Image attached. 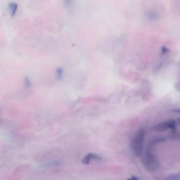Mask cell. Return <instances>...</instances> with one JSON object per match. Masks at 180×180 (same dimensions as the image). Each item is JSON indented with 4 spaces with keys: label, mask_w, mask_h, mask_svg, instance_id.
<instances>
[{
    "label": "cell",
    "mask_w": 180,
    "mask_h": 180,
    "mask_svg": "<svg viewBox=\"0 0 180 180\" xmlns=\"http://www.w3.org/2000/svg\"><path fill=\"white\" fill-rule=\"evenodd\" d=\"M145 132L143 128H140L136 132L131 141V151L135 157H140L143 151Z\"/></svg>",
    "instance_id": "obj_1"
},
{
    "label": "cell",
    "mask_w": 180,
    "mask_h": 180,
    "mask_svg": "<svg viewBox=\"0 0 180 180\" xmlns=\"http://www.w3.org/2000/svg\"><path fill=\"white\" fill-rule=\"evenodd\" d=\"M152 146L148 144L142 159V163L145 169L150 173L157 171L159 167L158 161L152 152Z\"/></svg>",
    "instance_id": "obj_2"
},
{
    "label": "cell",
    "mask_w": 180,
    "mask_h": 180,
    "mask_svg": "<svg viewBox=\"0 0 180 180\" xmlns=\"http://www.w3.org/2000/svg\"><path fill=\"white\" fill-rule=\"evenodd\" d=\"M175 120L170 119L155 125L151 128V131L158 132H165L169 129H175L176 126Z\"/></svg>",
    "instance_id": "obj_3"
},
{
    "label": "cell",
    "mask_w": 180,
    "mask_h": 180,
    "mask_svg": "<svg viewBox=\"0 0 180 180\" xmlns=\"http://www.w3.org/2000/svg\"><path fill=\"white\" fill-rule=\"evenodd\" d=\"M102 158L96 154L93 153H88L84 158L82 160L83 163L85 165H88L90 164L91 160H102Z\"/></svg>",
    "instance_id": "obj_4"
},
{
    "label": "cell",
    "mask_w": 180,
    "mask_h": 180,
    "mask_svg": "<svg viewBox=\"0 0 180 180\" xmlns=\"http://www.w3.org/2000/svg\"><path fill=\"white\" fill-rule=\"evenodd\" d=\"M146 16L150 20H154L157 19L158 17L157 12L154 11H149L146 13Z\"/></svg>",
    "instance_id": "obj_5"
},
{
    "label": "cell",
    "mask_w": 180,
    "mask_h": 180,
    "mask_svg": "<svg viewBox=\"0 0 180 180\" xmlns=\"http://www.w3.org/2000/svg\"><path fill=\"white\" fill-rule=\"evenodd\" d=\"M9 7L10 8L11 15L13 16L16 13L18 8V5L15 3H11L9 4Z\"/></svg>",
    "instance_id": "obj_6"
},
{
    "label": "cell",
    "mask_w": 180,
    "mask_h": 180,
    "mask_svg": "<svg viewBox=\"0 0 180 180\" xmlns=\"http://www.w3.org/2000/svg\"><path fill=\"white\" fill-rule=\"evenodd\" d=\"M167 139L164 138H159L153 139L150 142L149 144L153 146L158 143L165 142Z\"/></svg>",
    "instance_id": "obj_7"
},
{
    "label": "cell",
    "mask_w": 180,
    "mask_h": 180,
    "mask_svg": "<svg viewBox=\"0 0 180 180\" xmlns=\"http://www.w3.org/2000/svg\"><path fill=\"white\" fill-rule=\"evenodd\" d=\"M167 179L169 180H177L180 179V172L172 174L167 177Z\"/></svg>",
    "instance_id": "obj_8"
},
{
    "label": "cell",
    "mask_w": 180,
    "mask_h": 180,
    "mask_svg": "<svg viewBox=\"0 0 180 180\" xmlns=\"http://www.w3.org/2000/svg\"><path fill=\"white\" fill-rule=\"evenodd\" d=\"M169 137L172 140H180V132H176V131L173 130Z\"/></svg>",
    "instance_id": "obj_9"
},
{
    "label": "cell",
    "mask_w": 180,
    "mask_h": 180,
    "mask_svg": "<svg viewBox=\"0 0 180 180\" xmlns=\"http://www.w3.org/2000/svg\"><path fill=\"white\" fill-rule=\"evenodd\" d=\"M142 93V92L141 90H137L135 91V92H134V95H136V96H139V95L141 94Z\"/></svg>",
    "instance_id": "obj_10"
},
{
    "label": "cell",
    "mask_w": 180,
    "mask_h": 180,
    "mask_svg": "<svg viewBox=\"0 0 180 180\" xmlns=\"http://www.w3.org/2000/svg\"><path fill=\"white\" fill-rule=\"evenodd\" d=\"M71 0H64V3L65 6L69 5L71 3Z\"/></svg>",
    "instance_id": "obj_11"
},
{
    "label": "cell",
    "mask_w": 180,
    "mask_h": 180,
    "mask_svg": "<svg viewBox=\"0 0 180 180\" xmlns=\"http://www.w3.org/2000/svg\"><path fill=\"white\" fill-rule=\"evenodd\" d=\"M175 123H176V126L180 125V117L177 118L176 120H175Z\"/></svg>",
    "instance_id": "obj_12"
},
{
    "label": "cell",
    "mask_w": 180,
    "mask_h": 180,
    "mask_svg": "<svg viewBox=\"0 0 180 180\" xmlns=\"http://www.w3.org/2000/svg\"><path fill=\"white\" fill-rule=\"evenodd\" d=\"M171 112L180 114V109H173L171 110Z\"/></svg>",
    "instance_id": "obj_13"
},
{
    "label": "cell",
    "mask_w": 180,
    "mask_h": 180,
    "mask_svg": "<svg viewBox=\"0 0 180 180\" xmlns=\"http://www.w3.org/2000/svg\"><path fill=\"white\" fill-rule=\"evenodd\" d=\"M128 179L132 180H139V179L137 177H136L135 176H133L132 177H131V178H128Z\"/></svg>",
    "instance_id": "obj_14"
},
{
    "label": "cell",
    "mask_w": 180,
    "mask_h": 180,
    "mask_svg": "<svg viewBox=\"0 0 180 180\" xmlns=\"http://www.w3.org/2000/svg\"><path fill=\"white\" fill-rule=\"evenodd\" d=\"M179 84H180V83H179Z\"/></svg>",
    "instance_id": "obj_15"
}]
</instances>
